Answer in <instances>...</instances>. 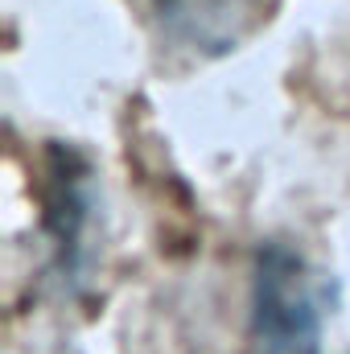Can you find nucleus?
Instances as JSON below:
<instances>
[{"instance_id":"f257e3e1","label":"nucleus","mask_w":350,"mask_h":354,"mask_svg":"<svg viewBox=\"0 0 350 354\" xmlns=\"http://www.w3.org/2000/svg\"><path fill=\"white\" fill-rule=\"evenodd\" d=\"M322 317L305 260L284 243H264L252 272V351L317 354Z\"/></svg>"},{"instance_id":"f03ea898","label":"nucleus","mask_w":350,"mask_h":354,"mask_svg":"<svg viewBox=\"0 0 350 354\" xmlns=\"http://www.w3.org/2000/svg\"><path fill=\"white\" fill-rule=\"evenodd\" d=\"M239 0H157L161 21H169L177 33L190 37H206L214 25H223V17L235 8Z\"/></svg>"}]
</instances>
